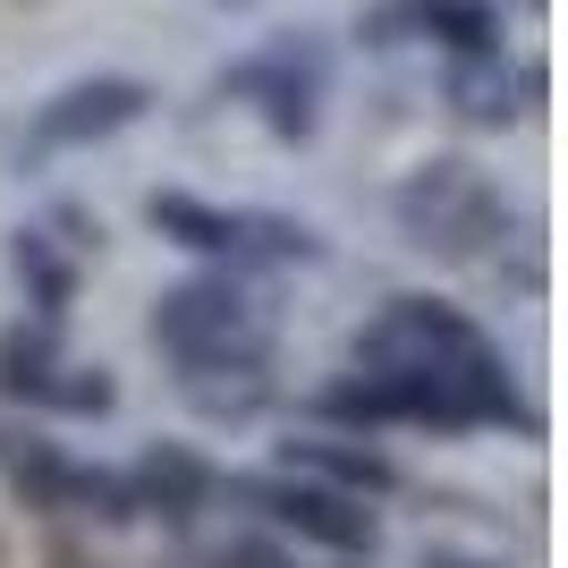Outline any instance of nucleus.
<instances>
[{
	"mask_svg": "<svg viewBox=\"0 0 568 568\" xmlns=\"http://www.w3.org/2000/svg\"><path fill=\"white\" fill-rule=\"evenodd\" d=\"M348 356H356V365H382V374H433L458 407H467V425L518 416L500 348L475 332L458 306H442V297H399L382 323H365V332H356Z\"/></svg>",
	"mask_w": 568,
	"mask_h": 568,
	"instance_id": "nucleus-1",
	"label": "nucleus"
},
{
	"mask_svg": "<svg viewBox=\"0 0 568 568\" xmlns=\"http://www.w3.org/2000/svg\"><path fill=\"white\" fill-rule=\"evenodd\" d=\"M153 339L179 356V374H237V365H263L272 356V314L237 272H204V281H179L153 306Z\"/></svg>",
	"mask_w": 568,
	"mask_h": 568,
	"instance_id": "nucleus-2",
	"label": "nucleus"
},
{
	"mask_svg": "<svg viewBox=\"0 0 568 568\" xmlns=\"http://www.w3.org/2000/svg\"><path fill=\"white\" fill-rule=\"evenodd\" d=\"M390 213H399V230L416 237L425 255H475V246L500 230L493 187H484L467 162H433V170H416V179L390 195Z\"/></svg>",
	"mask_w": 568,
	"mask_h": 568,
	"instance_id": "nucleus-3",
	"label": "nucleus"
},
{
	"mask_svg": "<svg viewBox=\"0 0 568 568\" xmlns=\"http://www.w3.org/2000/svg\"><path fill=\"white\" fill-rule=\"evenodd\" d=\"M237 500H255L272 526H288L297 544H323V551H374L382 544V526H374V509L356 493H339V484H314V475H246L237 484Z\"/></svg>",
	"mask_w": 568,
	"mask_h": 568,
	"instance_id": "nucleus-4",
	"label": "nucleus"
},
{
	"mask_svg": "<svg viewBox=\"0 0 568 568\" xmlns=\"http://www.w3.org/2000/svg\"><path fill=\"white\" fill-rule=\"evenodd\" d=\"M153 111V85L144 77H85L69 94H51L26 128V153H85V144L119 136V128H136Z\"/></svg>",
	"mask_w": 568,
	"mask_h": 568,
	"instance_id": "nucleus-5",
	"label": "nucleus"
},
{
	"mask_svg": "<svg viewBox=\"0 0 568 568\" xmlns=\"http://www.w3.org/2000/svg\"><path fill=\"white\" fill-rule=\"evenodd\" d=\"M323 85H332V51L306 43V34H281V43H263L246 69L221 77V94H263L272 128L297 136V144L314 136V94H323Z\"/></svg>",
	"mask_w": 568,
	"mask_h": 568,
	"instance_id": "nucleus-6",
	"label": "nucleus"
},
{
	"mask_svg": "<svg viewBox=\"0 0 568 568\" xmlns=\"http://www.w3.org/2000/svg\"><path fill=\"white\" fill-rule=\"evenodd\" d=\"M365 43H442L458 60H493L500 43V18L484 0H382L374 18H365Z\"/></svg>",
	"mask_w": 568,
	"mask_h": 568,
	"instance_id": "nucleus-7",
	"label": "nucleus"
},
{
	"mask_svg": "<svg viewBox=\"0 0 568 568\" xmlns=\"http://www.w3.org/2000/svg\"><path fill=\"white\" fill-rule=\"evenodd\" d=\"M281 467L288 475H314V484H339V493H390L399 484V467L382 450H365V442H339V433H297V442H281Z\"/></svg>",
	"mask_w": 568,
	"mask_h": 568,
	"instance_id": "nucleus-8",
	"label": "nucleus"
},
{
	"mask_svg": "<svg viewBox=\"0 0 568 568\" xmlns=\"http://www.w3.org/2000/svg\"><path fill=\"white\" fill-rule=\"evenodd\" d=\"M144 221L162 237H179V246H195V255H221L230 272H246V213H221V204H195V195H153L144 204Z\"/></svg>",
	"mask_w": 568,
	"mask_h": 568,
	"instance_id": "nucleus-9",
	"label": "nucleus"
},
{
	"mask_svg": "<svg viewBox=\"0 0 568 568\" xmlns=\"http://www.w3.org/2000/svg\"><path fill=\"white\" fill-rule=\"evenodd\" d=\"M128 484H136V509H162L170 526H187L195 509L213 500V467H204L195 450H170V442H162V450H144Z\"/></svg>",
	"mask_w": 568,
	"mask_h": 568,
	"instance_id": "nucleus-10",
	"label": "nucleus"
},
{
	"mask_svg": "<svg viewBox=\"0 0 568 568\" xmlns=\"http://www.w3.org/2000/svg\"><path fill=\"white\" fill-rule=\"evenodd\" d=\"M51 382H60V339H51V323L0 339V390H9V399L51 407Z\"/></svg>",
	"mask_w": 568,
	"mask_h": 568,
	"instance_id": "nucleus-11",
	"label": "nucleus"
},
{
	"mask_svg": "<svg viewBox=\"0 0 568 568\" xmlns=\"http://www.w3.org/2000/svg\"><path fill=\"white\" fill-rule=\"evenodd\" d=\"M60 509H85V518H102V526L144 518V509H136V484L111 475V467H69V500H60Z\"/></svg>",
	"mask_w": 568,
	"mask_h": 568,
	"instance_id": "nucleus-12",
	"label": "nucleus"
},
{
	"mask_svg": "<svg viewBox=\"0 0 568 568\" xmlns=\"http://www.w3.org/2000/svg\"><path fill=\"white\" fill-rule=\"evenodd\" d=\"M9 484H18V500H34V509H60V500H69V458L43 450V442H26V450L9 458Z\"/></svg>",
	"mask_w": 568,
	"mask_h": 568,
	"instance_id": "nucleus-13",
	"label": "nucleus"
},
{
	"mask_svg": "<svg viewBox=\"0 0 568 568\" xmlns=\"http://www.w3.org/2000/svg\"><path fill=\"white\" fill-rule=\"evenodd\" d=\"M18 281L34 288V306H43V314L69 306V263L43 246V230H26V237H18Z\"/></svg>",
	"mask_w": 568,
	"mask_h": 568,
	"instance_id": "nucleus-14",
	"label": "nucleus"
},
{
	"mask_svg": "<svg viewBox=\"0 0 568 568\" xmlns=\"http://www.w3.org/2000/svg\"><path fill=\"white\" fill-rule=\"evenodd\" d=\"M111 374H85V365H60V382H51V407H69V416H111Z\"/></svg>",
	"mask_w": 568,
	"mask_h": 568,
	"instance_id": "nucleus-15",
	"label": "nucleus"
},
{
	"mask_svg": "<svg viewBox=\"0 0 568 568\" xmlns=\"http://www.w3.org/2000/svg\"><path fill=\"white\" fill-rule=\"evenodd\" d=\"M204 568H288V551L272 535H230L221 551H204Z\"/></svg>",
	"mask_w": 568,
	"mask_h": 568,
	"instance_id": "nucleus-16",
	"label": "nucleus"
},
{
	"mask_svg": "<svg viewBox=\"0 0 568 568\" xmlns=\"http://www.w3.org/2000/svg\"><path fill=\"white\" fill-rule=\"evenodd\" d=\"M425 568H484V560H425Z\"/></svg>",
	"mask_w": 568,
	"mask_h": 568,
	"instance_id": "nucleus-17",
	"label": "nucleus"
}]
</instances>
